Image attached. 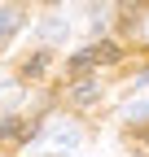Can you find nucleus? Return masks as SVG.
Instances as JSON below:
<instances>
[{"instance_id":"nucleus-8","label":"nucleus","mask_w":149,"mask_h":157,"mask_svg":"<svg viewBox=\"0 0 149 157\" xmlns=\"http://www.w3.org/2000/svg\"><path fill=\"white\" fill-rule=\"evenodd\" d=\"M62 35H66V22H48L44 26V39H62Z\"/></svg>"},{"instance_id":"nucleus-7","label":"nucleus","mask_w":149,"mask_h":157,"mask_svg":"<svg viewBox=\"0 0 149 157\" xmlns=\"http://www.w3.org/2000/svg\"><path fill=\"white\" fill-rule=\"evenodd\" d=\"M44 66H48V52L31 57V61H26V74H31V78H35V74H44Z\"/></svg>"},{"instance_id":"nucleus-1","label":"nucleus","mask_w":149,"mask_h":157,"mask_svg":"<svg viewBox=\"0 0 149 157\" xmlns=\"http://www.w3.org/2000/svg\"><path fill=\"white\" fill-rule=\"evenodd\" d=\"M44 144H48L53 153H70L74 144H79V131H74L70 122H53V131L44 135Z\"/></svg>"},{"instance_id":"nucleus-4","label":"nucleus","mask_w":149,"mask_h":157,"mask_svg":"<svg viewBox=\"0 0 149 157\" xmlns=\"http://www.w3.org/2000/svg\"><path fill=\"white\" fill-rule=\"evenodd\" d=\"M74 101L92 105V101H97V83H92V78H79V83H74Z\"/></svg>"},{"instance_id":"nucleus-2","label":"nucleus","mask_w":149,"mask_h":157,"mask_svg":"<svg viewBox=\"0 0 149 157\" xmlns=\"http://www.w3.org/2000/svg\"><path fill=\"white\" fill-rule=\"evenodd\" d=\"M18 26H22V9H13V5H5L0 9V39H9Z\"/></svg>"},{"instance_id":"nucleus-9","label":"nucleus","mask_w":149,"mask_h":157,"mask_svg":"<svg viewBox=\"0 0 149 157\" xmlns=\"http://www.w3.org/2000/svg\"><path fill=\"white\" fill-rule=\"evenodd\" d=\"M127 118H149V101H145V105H132V109H127Z\"/></svg>"},{"instance_id":"nucleus-6","label":"nucleus","mask_w":149,"mask_h":157,"mask_svg":"<svg viewBox=\"0 0 149 157\" xmlns=\"http://www.w3.org/2000/svg\"><path fill=\"white\" fill-rule=\"evenodd\" d=\"M88 66H92V52H74L70 57V74H83Z\"/></svg>"},{"instance_id":"nucleus-3","label":"nucleus","mask_w":149,"mask_h":157,"mask_svg":"<svg viewBox=\"0 0 149 157\" xmlns=\"http://www.w3.org/2000/svg\"><path fill=\"white\" fill-rule=\"evenodd\" d=\"M92 61L114 66V61H123V52H119V44H110V39H105V44H97V48H92Z\"/></svg>"},{"instance_id":"nucleus-5","label":"nucleus","mask_w":149,"mask_h":157,"mask_svg":"<svg viewBox=\"0 0 149 157\" xmlns=\"http://www.w3.org/2000/svg\"><path fill=\"white\" fill-rule=\"evenodd\" d=\"M145 5H149V0H119V13H123V22H132V17H136Z\"/></svg>"}]
</instances>
